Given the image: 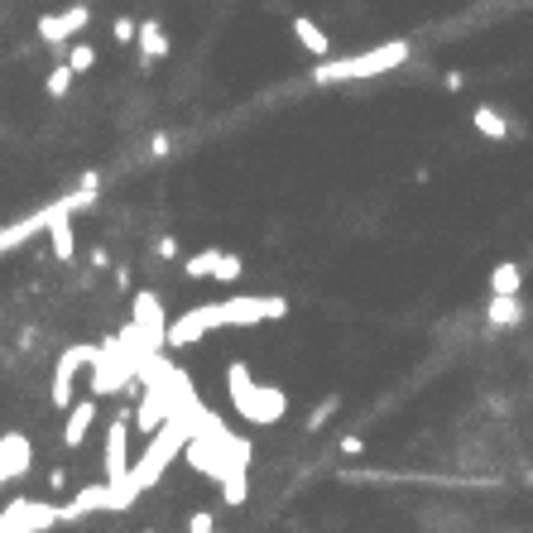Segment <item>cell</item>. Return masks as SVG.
<instances>
[{
    "label": "cell",
    "instance_id": "6da1fadb",
    "mask_svg": "<svg viewBox=\"0 0 533 533\" xmlns=\"http://www.w3.org/2000/svg\"><path fill=\"white\" fill-rule=\"evenodd\" d=\"M413 54V48L404 39H394V44H380V48H365V54L356 58H322L318 63V73H312V82L318 87H331V82H360V77H380V73H390L399 68Z\"/></svg>",
    "mask_w": 533,
    "mask_h": 533
},
{
    "label": "cell",
    "instance_id": "7a4b0ae2",
    "mask_svg": "<svg viewBox=\"0 0 533 533\" xmlns=\"http://www.w3.org/2000/svg\"><path fill=\"white\" fill-rule=\"evenodd\" d=\"M231 404H236V413H241V419H250V423H279L289 413L284 390L255 385V375H250L245 360L231 365Z\"/></svg>",
    "mask_w": 533,
    "mask_h": 533
},
{
    "label": "cell",
    "instance_id": "3957f363",
    "mask_svg": "<svg viewBox=\"0 0 533 533\" xmlns=\"http://www.w3.org/2000/svg\"><path fill=\"white\" fill-rule=\"evenodd\" d=\"M63 524V505H44V499H10L0 509V533H39V528H54Z\"/></svg>",
    "mask_w": 533,
    "mask_h": 533
},
{
    "label": "cell",
    "instance_id": "277c9868",
    "mask_svg": "<svg viewBox=\"0 0 533 533\" xmlns=\"http://www.w3.org/2000/svg\"><path fill=\"white\" fill-rule=\"evenodd\" d=\"M289 303L284 298H226L222 303V327H255L270 318H284Z\"/></svg>",
    "mask_w": 533,
    "mask_h": 533
},
{
    "label": "cell",
    "instance_id": "5b68a950",
    "mask_svg": "<svg viewBox=\"0 0 533 533\" xmlns=\"http://www.w3.org/2000/svg\"><path fill=\"white\" fill-rule=\"evenodd\" d=\"M212 327H222V303H202V308L183 312L178 322H169V346H192V341H202Z\"/></svg>",
    "mask_w": 533,
    "mask_h": 533
},
{
    "label": "cell",
    "instance_id": "8992f818",
    "mask_svg": "<svg viewBox=\"0 0 533 533\" xmlns=\"http://www.w3.org/2000/svg\"><path fill=\"white\" fill-rule=\"evenodd\" d=\"M135 327L144 331V346H149V356L163 351L169 346V322H163V308H159V293H135Z\"/></svg>",
    "mask_w": 533,
    "mask_h": 533
},
{
    "label": "cell",
    "instance_id": "52a82bcc",
    "mask_svg": "<svg viewBox=\"0 0 533 533\" xmlns=\"http://www.w3.org/2000/svg\"><path fill=\"white\" fill-rule=\"evenodd\" d=\"M96 351H102V346H68V351L58 356V370H54V404L58 409L73 404V375L82 370V365H92Z\"/></svg>",
    "mask_w": 533,
    "mask_h": 533
},
{
    "label": "cell",
    "instance_id": "ba28073f",
    "mask_svg": "<svg viewBox=\"0 0 533 533\" xmlns=\"http://www.w3.org/2000/svg\"><path fill=\"white\" fill-rule=\"evenodd\" d=\"M54 212H58V202H48V207H39V212L20 216V222H10L5 231H0V255H10L15 245H25V241H35L39 231H48V222H54Z\"/></svg>",
    "mask_w": 533,
    "mask_h": 533
},
{
    "label": "cell",
    "instance_id": "9c48e42d",
    "mask_svg": "<svg viewBox=\"0 0 533 533\" xmlns=\"http://www.w3.org/2000/svg\"><path fill=\"white\" fill-rule=\"evenodd\" d=\"M87 20H92L87 5H73L63 15H44V20H39V39L44 44H63L68 35H77V29H87Z\"/></svg>",
    "mask_w": 533,
    "mask_h": 533
},
{
    "label": "cell",
    "instance_id": "30bf717a",
    "mask_svg": "<svg viewBox=\"0 0 533 533\" xmlns=\"http://www.w3.org/2000/svg\"><path fill=\"white\" fill-rule=\"evenodd\" d=\"M245 461H250V442L236 438V447H231V461H226V471H222L226 505H245Z\"/></svg>",
    "mask_w": 533,
    "mask_h": 533
},
{
    "label": "cell",
    "instance_id": "8fae6325",
    "mask_svg": "<svg viewBox=\"0 0 533 533\" xmlns=\"http://www.w3.org/2000/svg\"><path fill=\"white\" fill-rule=\"evenodd\" d=\"M130 476V423L115 419L106 432V480H121Z\"/></svg>",
    "mask_w": 533,
    "mask_h": 533
},
{
    "label": "cell",
    "instance_id": "7c38bea8",
    "mask_svg": "<svg viewBox=\"0 0 533 533\" xmlns=\"http://www.w3.org/2000/svg\"><path fill=\"white\" fill-rule=\"evenodd\" d=\"M29 461H35V447H29V438H25V432H5V438H0V476H5V480L25 476Z\"/></svg>",
    "mask_w": 533,
    "mask_h": 533
},
{
    "label": "cell",
    "instance_id": "4fadbf2b",
    "mask_svg": "<svg viewBox=\"0 0 533 533\" xmlns=\"http://www.w3.org/2000/svg\"><path fill=\"white\" fill-rule=\"evenodd\" d=\"M293 39L303 44L312 58H327V54H331V44H327V35H322V25L312 20V15H293Z\"/></svg>",
    "mask_w": 533,
    "mask_h": 533
},
{
    "label": "cell",
    "instance_id": "5bb4252c",
    "mask_svg": "<svg viewBox=\"0 0 533 533\" xmlns=\"http://www.w3.org/2000/svg\"><path fill=\"white\" fill-rule=\"evenodd\" d=\"M96 423V404L92 399H82V404H73V413H68V428H63V442L68 447H77L82 438H87V428Z\"/></svg>",
    "mask_w": 533,
    "mask_h": 533
},
{
    "label": "cell",
    "instance_id": "9a60e30c",
    "mask_svg": "<svg viewBox=\"0 0 533 533\" xmlns=\"http://www.w3.org/2000/svg\"><path fill=\"white\" fill-rule=\"evenodd\" d=\"M519 318H524L519 293H495V298H490V322H495V327H514Z\"/></svg>",
    "mask_w": 533,
    "mask_h": 533
},
{
    "label": "cell",
    "instance_id": "2e32d148",
    "mask_svg": "<svg viewBox=\"0 0 533 533\" xmlns=\"http://www.w3.org/2000/svg\"><path fill=\"white\" fill-rule=\"evenodd\" d=\"M135 39H140V54H144V58H163V54H169V39H163L159 20H144V25L135 29Z\"/></svg>",
    "mask_w": 533,
    "mask_h": 533
},
{
    "label": "cell",
    "instance_id": "e0dca14e",
    "mask_svg": "<svg viewBox=\"0 0 533 533\" xmlns=\"http://www.w3.org/2000/svg\"><path fill=\"white\" fill-rule=\"evenodd\" d=\"M471 121H476V130H480V135H486V140H505V135H509L505 115H499V111H490V106H476V115H471Z\"/></svg>",
    "mask_w": 533,
    "mask_h": 533
},
{
    "label": "cell",
    "instance_id": "ac0fdd59",
    "mask_svg": "<svg viewBox=\"0 0 533 533\" xmlns=\"http://www.w3.org/2000/svg\"><path fill=\"white\" fill-rule=\"evenodd\" d=\"M524 284V274H519V264H495V274H490V293H519Z\"/></svg>",
    "mask_w": 533,
    "mask_h": 533
},
{
    "label": "cell",
    "instance_id": "d6986e66",
    "mask_svg": "<svg viewBox=\"0 0 533 533\" xmlns=\"http://www.w3.org/2000/svg\"><path fill=\"white\" fill-rule=\"evenodd\" d=\"M216 255H222V245H212V250H202V255H192L183 270H188V279H207L212 270H216Z\"/></svg>",
    "mask_w": 533,
    "mask_h": 533
},
{
    "label": "cell",
    "instance_id": "ffe728a7",
    "mask_svg": "<svg viewBox=\"0 0 533 533\" xmlns=\"http://www.w3.org/2000/svg\"><path fill=\"white\" fill-rule=\"evenodd\" d=\"M73 63H58V68L54 73H48V96H68L73 92Z\"/></svg>",
    "mask_w": 533,
    "mask_h": 533
},
{
    "label": "cell",
    "instance_id": "44dd1931",
    "mask_svg": "<svg viewBox=\"0 0 533 533\" xmlns=\"http://www.w3.org/2000/svg\"><path fill=\"white\" fill-rule=\"evenodd\" d=\"M106 499H111V486H87L77 495V509L87 514V509H106Z\"/></svg>",
    "mask_w": 533,
    "mask_h": 533
},
{
    "label": "cell",
    "instance_id": "7402d4cb",
    "mask_svg": "<svg viewBox=\"0 0 533 533\" xmlns=\"http://www.w3.org/2000/svg\"><path fill=\"white\" fill-rule=\"evenodd\" d=\"M68 63H73V73H92L96 48H92V44H73V48H68Z\"/></svg>",
    "mask_w": 533,
    "mask_h": 533
},
{
    "label": "cell",
    "instance_id": "603a6c76",
    "mask_svg": "<svg viewBox=\"0 0 533 533\" xmlns=\"http://www.w3.org/2000/svg\"><path fill=\"white\" fill-rule=\"evenodd\" d=\"M212 279H216V284H222V279H226V284H231V279H241V260H236V255H216Z\"/></svg>",
    "mask_w": 533,
    "mask_h": 533
},
{
    "label": "cell",
    "instance_id": "cb8c5ba5",
    "mask_svg": "<svg viewBox=\"0 0 533 533\" xmlns=\"http://www.w3.org/2000/svg\"><path fill=\"white\" fill-rule=\"evenodd\" d=\"M135 20H115V39H121V44H130V39H135Z\"/></svg>",
    "mask_w": 533,
    "mask_h": 533
},
{
    "label": "cell",
    "instance_id": "d4e9b609",
    "mask_svg": "<svg viewBox=\"0 0 533 533\" xmlns=\"http://www.w3.org/2000/svg\"><path fill=\"white\" fill-rule=\"evenodd\" d=\"M331 409H337V399H327V404H322V409H318V413H312V419H308V428H322Z\"/></svg>",
    "mask_w": 533,
    "mask_h": 533
},
{
    "label": "cell",
    "instance_id": "484cf974",
    "mask_svg": "<svg viewBox=\"0 0 533 533\" xmlns=\"http://www.w3.org/2000/svg\"><path fill=\"white\" fill-rule=\"evenodd\" d=\"M159 255H163V260H173V255H178V241H173V236H163V241H159Z\"/></svg>",
    "mask_w": 533,
    "mask_h": 533
},
{
    "label": "cell",
    "instance_id": "4316f807",
    "mask_svg": "<svg viewBox=\"0 0 533 533\" xmlns=\"http://www.w3.org/2000/svg\"><path fill=\"white\" fill-rule=\"evenodd\" d=\"M188 528H192V533H207V528H212V514H192Z\"/></svg>",
    "mask_w": 533,
    "mask_h": 533
},
{
    "label": "cell",
    "instance_id": "83f0119b",
    "mask_svg": "<svg viewBox=\"0 0 533 533\" xmlns=\"http://www.w3.org/2000/svg\"><path fill=\"white\" fill-rule=\"evenodd\" d=\"M0 486H5V476H0Z\"/></svg>",
    "mask_w": 533,
    "mask_h": 533
}]
</instances>
